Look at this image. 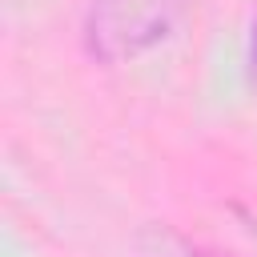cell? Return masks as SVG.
<instances>
[{"mask_svg":"<svg viewBox=\"0 0 257 257\" xmlns=\"http://www.w3.org/2000/svg\"><path fill=\"white\" fill-rule=\"evenodd\" d=\"M133 249H137V257H221V253L189 241V237L177 233L173 225H145V229L133 237Z\"/></svg>","mask_w":257,"mask_h":257,"instance_id":"2","label":"cell"},{"mask_svg":"<svg viewBox=\"0 0 257 257\" xmlns=\"http://www.w3.org/2000/svg\"><path fill=\"white\" fill-rule=\"evenodd\" d=\"M189 12L193 0H88L80 12V48L92 64L120 68L169 44Z\"/></svg>","mask_w":257,"mask_h":257,"instance_id":"1","label":"cell"},{"mask_svg":"<svg viewBox=\"0 0 257 257\" xmlns=\"http://www.w3.org/2000/svg\"><path fill=\"white\" fill-rule=\"evenodd\" d=\"M249 56H253V64H257V24H253V36H249Z\"/></svg>","mask_w":257,"mask_h":257,"instance_id":"3","label":"cell"}]
</instances>
